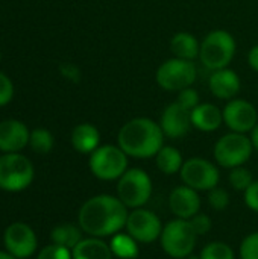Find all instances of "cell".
I'll return each mask as SVG.
<instances>
[{
	"mask_svg": "<svg viewBox=\"0 0 258 259\" xmlns=\"http://www.w3.org/2000/svg\"><path fill=\"white\" fill-rule=\"evenodd\" d=\"M128 214V208L119 197L99 194L82 205L78 220L84 232L100 238L119 234L126 226Z\"/></svg>",
	"mask_w": 258,
	"mask_h": 259,
	"instance_id": "1",
	"label": "cell"
},
{
	"mask_svg": "<svg viewBox=\"0 0 258 259\" xmlns=\"http://www.w3.org/2000/svg\"><path fill=\"white\" fill-rule=\"evenodd\" d=\"M164 134L160 123L148 117L126 121L117 134V146L131 158H154L164 146Z\"/></svg>",
	"mask_w": 258,
	"mask_h": 259,
	"instance_id": "2",
	"label": "cell"
},
{
	"mask_svg": "<svg viewBox=\"0 0 258 259\" xmlns=\"http://www.w3.org/2000/svg\"><path fill=\"white\" fill-rule=\"evenodd\" d=\"M236 55V39L224 29L210 32L201 41L199 59L211 71L227 68Z\"/></svg>",
	"mask_w": 258,
	"mask_h": 259,
	"instance_id": "3",
	"label": "cell"
},
{
	"mask_svg": "<svg viewBox=\"0 0 258 259\" xmlns=\"http://www.w3.org/2000/svg\"><path fill=\"white\" fill-rule=\"evenodd\" d=\"M198 235L189 220L175 219L163 226L160 237L163 250L175 259L189 258L196 246Z\"/></svg>",
	"mask_w": 258,
	"mask_h": 259,
	"instance_id": "4",
	"label": "cell"
},
{
	"mask_svg": "<svg viewBox=\"0 0 258 259\" xmlns=\"http://www.w3.org/2000/svg\"><path fill=\"white\" fill-rule=\"evenodd\" d=\"M152 179L141 168H128L117 181V197L126 208H143L152 196Z\"/></svg>",
	"mask_w": 258,
	"mask_h": 259,
	"instance_id": "5",
	"label": "cell"
},
{
	"mask_svg": "<svg viewBox=\"0 0 258 259\" xmlns=\"http://www.w3.org/2000/svg\"><path fill=\"white\" fill-rule=\"evenodd\" d=\"M33 165L21 153H5L0 156V188L17 193L26 190L33 181Z\"/></svg>",
	"mask_w": 258,
	"mask_h": 259,
	"instance_id": "6",
	"label": "cell"
},
{
	"mask_svg": "<svg viewBox=\"0 0 258 259\" xmlns=\"http://www.w3.org/2000/svg\"><path fill=\"white\" fill-rule=\"evenodd\" d=\"M91 173L100 181H119L128 170V155L113 144L99 146L88 161Z\"/></svg>",
	"mask_w": 258,
	"mask_h": 259,
	"instance_id": "7",
	"label": "cell"
},
{
	"mask_svg": "<svg viewBox=\"0 0 258 259\" xmlns=\"http://www.w3.org/2000/svg\"><path fill=\"white\" fill-rule=\"evenodd\" d=\"M252 143L245 134L231 132L217 140L214 144V159L224 168H234L243 165L252 155Z\"/></svg>",
	"mask_w": 258,
	"mask_h": 259,
	"instance_id": "8",
	"label": "cell"
},
{
	"mask_svg": "<svg viewBox=\"0 0 258 259\" xmlns=\"http://www.w3.org/2000/svg\"><path fill=\"white\" fill-rule=\"evenodd\" d=\"M196 65L193 61L172 58L164 61L155 73V80L160 88L166 91H181L189 88L196 80Z\"/></svg>",
	"mask_w": 258,
	"mask_h": 259,
	"instance_id": "9",
	"label": "cell"
},
{
	"mask_svg": "<svg viewBox=\"0 0 258 259\" xmlns=\"http://www.w3.org/2000/svg\"><path fill=\"white\" fill-rule=\"evenodd\" d=\"M179 176L184 185L196 191H210L216 188L220 181L219 168L204 158H190L184 161Z\"/></svg>",
	"mask_w": 258,
	"mask_h": 259,
	"instance_id": "10",
	"label": "cell"
},
{
	"mask_svg": "<svg viewBox=\"0 0 258 259\" xmlns=\"http://www.w3.org/2000/svg\"><path fill=\"white\" fill-rule=\"evenodd\" d=\"M126 234H129L137 243H154L161 237L163 225L160 217L144 208L132 209L126 220Z\"/></svg>",
	"mask_w": 258,
	"mask_h": 259,
	"instance_id": "11",
	"label": "cell"
},
{
	"mask_svg": "<svg viewBox=\"0 0 258 259\" xmlns=\"http://www.w3.org/2000/svg\"><path fill=\"white\" fill-rule=\"evenodd\" d=\"M224 112V123L231 129V132L248 134L258 123V112L255 106L245 99L228 100Z\"/></svg>",
	"mask_w": 258,
	"mask_h": 259,
	"instance_id": "12",
	"label": "cell"
},
{
	"mask_svg": "<svg viewBox=\"0 0 258 259\" xmlns=\"http://www.w3.org/2000/svg\"><path fill=\"white\" fill-rule=\"evenodd\" d=\"M3 243L8 252L17 259L29 258L36 249V235L24 223H12L3 235Z\"/></svg>",
	"mask_w": 258,
	"mask_h": 259,
	"instance_id": "13",
	"label": "cell"
},
{
	"mask_svg": "<svg viewBox=\"0 0 258 259\" xmlns=\"http://www.w3.org/2000/svg\"><path fill=\"white\" fill-rule=\"evenodd\" d=\"M160 126H161L164 137L172 138V140L182 138L190 132V129L193 126L192 124V111L186 109L178 102H173L164 108V111L161 114Z\"/></svg>",
	"mask_w": 258,
	"mask_h": 259,
	"instance_id": "14",
	"label": "cell"
},
{
	"mask_svg": "<svg viewBox=\"0 0 258 259\" xmlns=\"http://www.w3.org/2000/svg\"><path fill=\"white\" fill-rule=\"evenodd\" d=\"M30 131L27 126L15 118L0 121V150L5 153H18L29 146Z\"/></svg>",
	"mask_w": 258,
	"mask_h": 259,
	"instance_id": "15",
	"label": "cell"
},
{
	"mask_svg": "<svg viewBox=\"0 0 258 259\" xmlns=\"http://www.w3.org/2000/svg\"><path fill=\"white\" fill-rule=\"evenodd\" d=\"M169 206L176 219L190 220L201 209V197L196 190L187 185H181L170 193Z\"/></svg>",
	"mask_w": 258,
	"mask_h": 259,
	"instance_id": "16",
	"label": "cell"
},
{
	"mask_svg": "<svg viewBox=\"0 0 258 259\" xmlns=\"http://www.w3.org/2000/svg\"><path fill=\"white\" fill-rule=\"evenodd\" d=\"M208 87L211 94L219 100H233L240 93L242 82L239 74L227 67V68L214 70L210 74Z\"/></svg>",
	"mask_w": 258,
	"mask_h": 259,
	"instance_id": "17",
	"label": "cell"
},
{
	"mask_svg": "<svg viewBox=\"0 0 258 259\" xmlns=\"http://www.w3.org/2000/svg\"><path fill=\"white\" fill-rule=\"evenodd\" d=\"M224 123V112L213 103H199L192 109V124L201 132H214Z\"/></svg>",
	"mask_w": 258,
	"mask_h": 259,
	"instance_id": "18",
	"label": "cell"
},
{
	"mask_svg": "<svg viewBox=\"0 0 258 259\" xmlns=\"http://www.w3.org/2000/svg\"><path fill=\"white\" fill-rule=\"evenodd\" d=\"M71 146L82 155H91L100 144V132L91 123H81L71 131Z\"/></svg>",
	"mask_w": 258,
	"mask_h": 259,
	"instance_id": "19",
	"label": "cell"
},
{
	"mask_svg": "<svg viewBox=\"0 0 258 259\" xmlns=\"http://www.w3.org/2000/svg\"><path fill=\"white\" fill-rule=\"evenodd\" d=\"M170 50L173 52L175 58L195 61L199 58L201 42L190 32H176L170 39Z\"/></svg>",
	"mask_w": 258,
	"mask_h": 259,
	"instance_id": "20",
	"label": "cell"
},
{
	"mask_svg": "<svg viewBox=\"0 0 258 259\" xmlns=\"http://www.w3.org/2000/svg\"><path fill=\"white\" fill-rule=\"evenodd\" d=\"M73 259H113V252L109 244L102 241L100 238H85L82 240L73 250Z\"/></svg>",
	"mask_w": 258,
	"mask_h": 259,
	"instance_id": "21",
	"label": "cell"
},
{
	"mask_svg": "<svg viewBox=\"0 0 258 259\" xmlns=\"http://www.w3.org/2000/svg\"><path fill=\"white\" fill-rule=\"evenodd\" d=\"M157 167L164 175H175L179 173L184 164L182 155L176 147L172 146H163L160 152L155 156Z\"/></svg>",
	"mask_w": 258,
	"mask_h": 259,
	"instance_id": "22",
	"label": "cell"
},
{
	"mask_svg": "<svg viewBox=\"0 0 258 259\" xmlns=\"http://www.w3.org/2000/svg\"><path fill=\"white\" fill-rule=\"evenodd\" d=\"M50 238H52L53 244L67 247L70 250H73L84 240L81 229L78 226L71 225V223H64V225H59V226L53 228L52 234H50Z\"/></svg>",
	"mask_w": 258,
	"mask_h": 259,
	"instance_id": "23",
	"label": "cell"
},
{
	"mask_svg": "<svg viewBox=\"0 0 258 259\" xmlns=\"http://www.w3.org/2000/svg\"><path fill=\"white\" fill-rule=\"evenodd\" d=\"M111 252L120 259H134L138 256V243L129 234H116L109 243Z\"/></svg>",
	"mask_w": 258,
	"mask_h": 259,
	"instance_id": "24",
	"label": "cell"
},
{
	"mask_svg": "<svg viewBox=\"0 0 258 259\" xmlns=\"http://www.w3.org/2000/svg\"><path fill=\"white\" fill-rule=\"evenodd\" d=\"M55 144V138L52 135V132L46 127H36L30 132V138H29V146L32 147V150L35 153L40 155H46L53 149Z\"/></svg>",
	"mask_w": 258,
	"mask_h": 259,
	"instance_id": "25",
	"label": "cell"
},
{
	"mask_svg": "<svg viewBox=\"0 0 258 259\" xmlns=\"http://www.w3.org/2000/svg\"><path fill=\"white\" fill-rule=\"evenodd\" d=\"M199 259H236L233 249L220 241H214L207 244L202 250Z\"/></svg>",
	"mask_w": 258,
	"mask_h": 259,
	"instance_id": "26",
	"label": "cell"
},
{
	"mask_svg": "<svg viewBox=\"0 0 258 259\" xmlns=\"http://www.w3.org/2000/svg\"><path fill=\"white\" fill-rule=\"evenodd\" d=\"M228 181H230V185L236 190V191H246L249 188V185L254 182V178H252V173L245 168L243 165L240 167H234L231 168V173L228 176Z\"/></svg>",
	"mask_w": 258,
	"mask_h": 259,
	"instance_id": "27",
	"label": "cell"
},
{
	"mask_svg": "<svg viewBox=\"0 0 258 259\" xmlns=\"http://www.w3.org/2000/svg\"><path fill=\"white\" fill-rule=\"evenodd\" d=\"M208 203L216 211L227 209L228 205H230V194H228V191L224 190V188H219V187L210 190L208 191Z\"/></svg>",
	"mask_w": 258,
	"mask_h": 259,
	"instance_id": "28",
	"label": "cell"
},
{
	"mask_svg": "<svg viewBox=\"0 0 258 259\" xmlns=\"http://www.w3.org/2000/svg\"><path fill=\"white\" fill-rule=\"evenodd\" d=\"M240 259H258V232L249 234L240 244Z\"/></svg>",
	"mask_w": 258,
	"mask_h": 259,
	"instance_id": "29",
	"label": "cell"
},
{
	"mask_svg": "<svg viewBox=\"0 0 258 259\" xmlns=\"http://www.w3.org/2000/svg\"><path fill=\"white\" fill-rule=\"evenodd\" d=\"M36 259H73V256L70 249L58 244H50L38 253Z\"/></svg>",
	"mask_w": 258,
	"mask_h": 259,
	"instance_id": "30",
	"label": "cell"
},
{
	"mask_svg": "<svg viewBox=\"0 0 258 259\" xmlns=\"http://www.w3.org/2000/svg\"><path fill=\"white\" fill-rule=\"evenodd\" d=\"M176 102H178L181 106H184L186 109L192 111V109H195V108L199 105V93H198L195 88H192V87L184 88V90H181V91L178 93Z\"/></svg>",
	"mask_w": 258,
	"mask_h": 259,
	"instance_id": "31",
	"label": "cell"
},
{
	"mask_svg": "<svg viewBox=\"0 0 258 259\" xmlns=\"http://www.w3.org/2000/svg\"><path fill=\"white\" fill-rule=\"evenodd\" d=\"M14 93H15V88H14L12 80L5 73L0 71V108L11 103V100L14 99Z\"/></svg>",
	"mask_w": 258,
	"mask_h": 259,
	"instance_id": "32",
	"label": "cell"
},
{
	"mask_svg": "<svg viewBox=\"0 0 258 259\" xmlns=\"http://www.w3.org/2000/svg\"><path fill=\"white\" fill-rule=\"evenodd\" d=\"M189 222H190V225H192V228H193V231L196 232L198 237L205 235V234H208V232L211 231V219H210L207 214L198 212V214H196L195 217H192Z\"/></svg>",
	"mask_w": 258,
	"mask_h": 259,
	"instance_id": "33",
	"label": "cell"
},
{
	"mask_svg": "<svg viewBox=\"0 0 258 259\" xmlns=\"http://www.w3.org/2000/svg\"><path fill=\"white\" fill-rule=\"evenodd\" d=\"M59 73L65 79H68V80H71L75 83H78L79 79H81V70L75 64H71V62H62L59 65Z\"/></svg>",
	"mask_w": 258,
	"mask_h": 259,
	"instance_id": "34",
	"label": "cell"
},
{
	"mask_svg": "<svg viewBox=\"0 0 258 259\" xmlns=\"http://www.w3.org/2000/svg\"><path fill=\"white\" fill-rule=\"evenodd\" d=\"M245 203L249 209L258 212V181H254L245 191Z\"/></svg>",
	"mask_w": 258,
	"mask_h": 259,
	"instance_id": "35",
	"label": "cell"
},
{
	"mask_svg": "<svg viewBox=\"0 0 258 259\" xmlns=\"http://www.w3.org/2000/svg\"><path fill=\"white\" fill-rule=\"evenodd\" d=\"M248 64H249V67L254 71L258 73V44L254 46V47H251V50L248 53Z\"/></svg>",
	"mask_w": 258,
	"mask_h": 259,
	"instance_id": "36",
	"label": "cell"
},
{
	"mask_svg": "<svg viewBox=\"0 0 258 259\" xmlns=\"http://www.w3.org/2000/svg\"><path fill=\"white\" fill-rule=\"evenodd\" d=\"M249 140H251V143H252V147L258 150V123L254 126V129L249 132Z\"/></svg>",
	"mask_w": 258,
	"mask_h": 259,
	"instance_id": "37",
	"label": "cell"
},
{
	"mask_svg": "<svg viewBox=\"0 0 258 259\" xmlns=\"http://www.w3.org/2000/svg\"><path fill=\"white\" fill-rule=\"evenodd\" d=\"M0 259H17L15 256H12L9 252H0Z\"/></svg>",
	"mask_w": 258,
	"mask_h": 259,
	"instance_id": "38",
	"label": "cell"
},
{
	"mask_svg": "<svg viewBox=\"0 0 258 259\" xmlns=\"http://www.w3.org/2000/svg\"><path fill=\"white\" fill-rule=\"evenodd\" d=\"M0 61H2V52H0Z\"/></svg>",
	"mask_w": 258,
	"mask_h": 259,
	"instance_id": "39",
	"label": "cell"
}]
</instances>
